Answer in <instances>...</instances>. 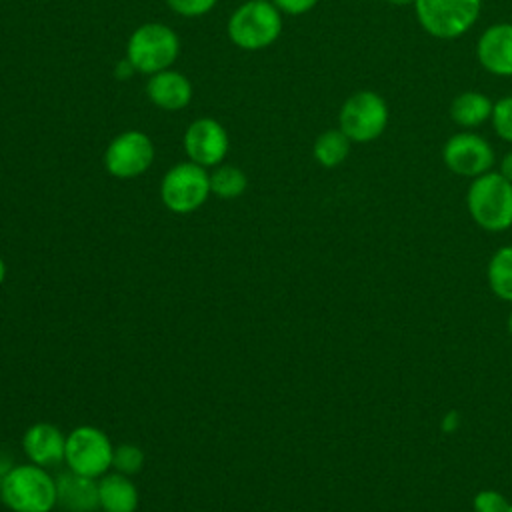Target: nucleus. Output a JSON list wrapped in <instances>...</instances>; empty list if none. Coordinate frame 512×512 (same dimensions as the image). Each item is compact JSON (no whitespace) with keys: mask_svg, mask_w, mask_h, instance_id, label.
Masks as SVG:
<instances>
[{"mask_svg":"<svg viewBox=\"0 0 512 512\" xmlns=\"http://www.w3.org/2000/svg\"><path fill=\"white\" fill-rule=\"evenodd\" d=\"M230 42L248 52H258L272 46L282 32V12L272 0H246L226 22Z\"/></svg>","mask_w":512,"mask_h":512,"instance_id":"f257e3e1","label":"nucleus"},{"mask_svg":"<svg viewBox=\"0 0 512 512\" xmlns=\"http://www.w3.org/2000/svg\"><path fill=\"white\" fill-rule=\"evenodd\" d=\"M466 206L472 220L488 230L502 232L512 226V182L500 172H486L472 178L466 194Z\"/></svg>","mask_w":512,"mask_h":512,"instance_id":"f03ea898","label":"nucleus"},{"mask_svg":"<svg viewBox=\"0 0 512 512\" xmlns=\"http://www.w3.org/2000/svg\"><path fill=\"white\" fill-rule=\"evenodd\" d=\"M180 56V38L168 24L146 22L126 42V60L140 74L152 76L172 68Z\"/></svg>","mask_w":512,"mask_h":512,"instance_id":"7ed1b4c3","label":"nucleus"},{"mask_svg":"<svg viewBox=\"0 0 512 512\" xmlns=\"http://www.w3.org/2000/svg\"><path fill=\"white\" fill-rule=\"evenodd\" d=\"M0 498L12 512H50L56 506V480L42 466H14L4 474Z\"/></svg>","mask_w":512,"mask_h":512,"instance_id":"20e7f679","label":"nucleus"},{"mask_svg":"<svg viewBox=\"0 0 512 512\" xmlns=\"http://www.w3.org/2000/svg\"><path fill=\"white\" fill-rule=\"evenodd\" d=\"M412 6L424 32L440 40H454L476 24L482 0H414Z\"/></svg>","mask_w":512,"mask_h":512,"instance_id":"39448f33","label":"nucleus"},{"mask_svg":"<svg viewBox=\"0 0 512 512\" xmlns=\"http://www.w3.org/2000/svg\"><path fill=\"white\" fill-rule=\"evenodd\" d=\"M210 194V174L190 160L174 164L160 182V200L174 214L198 210Z\"/></svg>","mask_w":512,"mask_h":512,"instance_id":"423d86ee","label":"nucleus"},{"mask_svg":"<svg viewBox=\"0 0 512 512\" xmlns=\"http://www.w3.org/2000/svg\"><path fill=\"white\" fill-rule=\"evenodd\" d=\"M388 126V104L372 90L350 94L338 112V128L352 142H372L384 134Z\"/></svg>","mask_w":512,"mask_h":512,"instance_id":"0eeeda50","label":"nucleus"},{"mask_svg":"<svg viewBox=\"0 0 512 512\" xmlns=\"http://www.w3.org/2000/svg\"><path fill=\"white\" fill-rule=\"evenodd\" d=\"M114 446L110 438L94 426H78L66 436L64 462L72 472L100 478L112 468Z\"/></svg>","mask_w":512,"mask_h":512,"instance_id":"6e6552de","label":"nucleus"},{"mask_svg":"<svg viewBox=\"0 0 512 512\" xmlns=\"http://www.w3.org/2000/svg\"><path fill=\"white\" fill-rule=\"evenodd\" d=\"M102 160L110 176L132 180L142 176L152 166L154 142L142 130H124L108 142Z\"/></svg>","mask_w":512,"mask_h":512,"instance_id":"1a4fd4ad","label":"nucleus"},{"mask_svg":"<svg viewBox=\"0 0 512 512\" xmlns=\"http://www.w3.org/2000/svg\"><path fill=\"white\" fill-rule=\"evenodd\" d=\"M442 160L450 172L476 178L490 172L494 164V150L480 134L462 130L444 142Z\"/></svg>","mask_w":512,"mask_h":512,"instance_id":"9d476101","label":"nucleus"},{"mask_svg":"<svg viewBox=\"0 0 512 512\" xmlns=\"http://www.w3.org/2000/svg\"><path fill=\"white\" fill-rule=\"evenodd\" d=\"M182 144L188 160L204 168H216L218 164H222L230 150V138L226 128L210 116L192 120L184 130Z\"/></svg>","mask_w":512,"mask_h":512,"instance_id":"9b49d317","label":"nucleus"},{"mask_svg":"<svg viewBox=\"0 0 512 512\" xmlns=\"http://www.w3.org/2000/svg\"><path fill=\"white\" fill-rule=\"evenodd\" d=\"M476 58L494 76H512V24L488 26L476 42Z\"/></svg>","mask_w":512,"mask_h":512,"instance_id":"f8f14e48","label":"nucleus"},{"mask_svg":"<svg viewBox=\"0 0 512 512\" xmlns=\"http://www.w3.org/2000/svg\"><path fill=\"white\" fill-rule=\"evenodd\" d=\"M192 94L194 90L188 76H184L178 70L168 68L148 76L146 96L160 110H166V112L184 110L190 104Z\"/></svg>","mask_w":512,"mask_h":512,"instance_id":"ddd939ff","label":"nucleus"},{"mask_svg":"<svg viewBox=\"0 0 512 512\" xmlns=\"http://www.w3.org/2000/svg\"><path fill=\"white\" fill-rule=\"evenodd\" d=\"M22 448L32 464L42 468L56 466L64 460L66 436L54 424L38 422L24 432Z\"/></svg>","mask_w":512,"mask_h":512,"instance_id":"4468645a","label":"nucleus"},{"mask_svg":"<svg viewBox=\"0 0 512 512\" xmlns=\"http://www.w3.org/2000/svg\"><path fill=\"white\" fill-rule=\"evenodd\" d=\"M56 506L64 512H94L100 508L96 478L62 472L56 478Z\"/></svg>","mask_w":512,"mask_h":512,"instance_id":"2eb2a0df","label":"nucleus"},{"mask_svg":"<svg viewBox=\"0 0 512 512\" xmlns=\"http://www.w3.org/2000/svg\"><path fill=\"white\" fill-rule=\"evenodd\" d=\"M98 498L104 512H134L138 508V490L122 472L100 476Z\"/></svg>","mask_w":512,"mask_h":512,"instance_id":"dca6fc26","label":"nucleus"},{"mask_svg":"<svg viewBox=\"0 0 512 512\" xmlns=\"http://www.w3.org/2000/svg\"><path fill=\"white\" fill-rule=\"evenodd\" d=\"M492 108L494 102L486 94L466 90L454 96V100L450 102V118L456 126L470 130L484 124L492 116Z\"/></svg>","mask_w":512,"mask_h":512,"instance_id":"f3484780","label":"nucleus"},{"mask_svg":"<svg viewBox=\"0 0 512 512\" xmlns=\"http://www.w3.org/2000/svg\"><path fill=\"white\" fill-rule=\"evenodd\" d=\"M350 146L352 140L340 128H330L316 136L312 144V156L320 166L336 168L348 158Z\"/></svg>","mask_w":512,"mask_h":512,"instance_id":"a211bd4d","label":"nucleus"},{"mask_svg":"<svg viewBox=\"0 0 512 512\" xmlns=\"http://www.w3.org/2000/svg\"><path fill=\"white\" fill-rule=\"evenodd\" d=\"M490 290L506 302H512V246L498 248L488 262Z\"/></svg>","mask_w":512,"mask_h":512,"instance_id":"6ab92c4d","label":"nucleus"},{"mask_svg":"<svg viewBox=\"0 0 512 512\" xmlns=\"http://www.w3.org/2000/svg\"><path fill=\"white\" fill-rule=\"evenodd\" d=\"M248 188V178L244 170L232 164H218L214 172L210 174V192L216 194L218 198L232 200L238 198L246 192Z\"/></svg>","mask_w":512,"mask_h":512,"instance_id":"aec40b11","label":"nucleus"},{"mask_svg":"<svg viewBox=\"0 0 512 512\" xmlns=\"http://www.w3.org/2000/svg\"><path fill=\"white\" fill-rule=\"evenodd\" d=\"M142 464H144V452L138 446H134V444H120L118 448H114L112 468L116 472L132 476V474L140 472Z\"/></svg>","mask_w":512,"mask_h":512,"instance_id":"412c9836","label":"nucleus"},{"mask_svg":"<svg viewBox=\"0 0 512 512\" xmlns=\"http://www.w3.org/2000/svg\"><path fill=\"white\" fill-rule=\"evenodd\" d=\"M490 120H492L494 132L502 140L512 144V96H504V98L494 102Z\"/></svg>","mask_w":512,"mask_h":512,"instance_id":"4be33fe9","label":"nucleus"},{"mask_svg":"<svg viewBox=\"0 0 512 512\" xmlns=\"http://www.w3.org/2000/svg\"><path fill=\"white\" fill-rule=\"evenodd\" d=\"M216 4L218 0H166V6L184 18H200L208 14Z\"/></svg>","mask_w":512,"mask_h":512,"instance_id":"5701e85b","label":"nucleus"},{"mask_svg":"<svg viewBox=\"0 0 512 512\" xmlns=\"http://www.w3.org/2000/svg\"><path fill=\"white\" fill-rule=\"evenodd\" d=\"M508 506L510 502L496 490H480L472 500L474 512H508Z\"/></svg>","mask_w":512,"mask_h":512,"instance_id":"b1692460","label":"nucleus"},{"mask_svg":"<svg viewBox=\"0 0 512 512\" xmlns=\"http://www.w3.org/2000/svg\"><path fill=\"white\" fill-rule=\"evenodd\" d=\"M272 4H274L282 14L300 16V14L310 12V10L318 4V0H272Z\"/></svg>","mask_w":512,"mask_h":512,"instance_id":"393cba45","label":"nucleus"},{"mask_svg":"<svg viewBox=\"0 0 512 512\" xmlns=\"http://www.w3.org/2000/svg\"><path fill=\"white\" fill-rule=\"evenodd\" d=\"M134 74H136V70L132 68V64H130L126 58L120 60V62H116V66H114V76H116L118 80H130Z\"/></svg>","mask_w":512,"mask_h":512,"instance_id":"a878e982","label":"nucleus"},{"mask_svg":"<svg viewBox=\"0 0 512 512\" xmlns=\"http://www.w3.org/2000/svg\"><path fill=\"white\" fill-rule=\"evenodd\" d=\"M508 182H512V150L506 152L500 160V170H498Z\"/></svg>","mask_w":512,"mask_h":512,"instance_id":"bb28decb","label":"nucleus"},{"mask_svg":"<svg viewBox=\"0 0 512 512\" xmlns=\"http://www.w3.org/2000/svg\"><path fill=\"white\" fill-rule=\"evenodd\" d=\"M388 4H394V6H408V4H414V0H384Z\"/></svg>","mask_w":512,"mask_h":512,"instance_id":"cd10ccee","label":"nucleus"},{"mask_svg":"<svg viewBox=\"0 0 512 512\" xmlns=\"http://www.w3.org/2000/svg\"><path fill=\"white\" fill-rule=\"evenodd\" d=\"M4 278H6V264H4V260L0 258V286H2Z\"/></svg>","mask_w":512,"mask_h":512,"instance_id":"c85d7f7f","label":"nucleus"},{"mask_svg":"<svg viewBox=\"0 0 512 512\" xmlns=\"http://www.w3.org/2000/svg\"><path fill=\"white\" fill-rule=\"evenodd\" d=\"M508 330H510V336H512V312H510V316H508Z\"/></svg>","mask_w":512,"mask_h":512,"instance_id":"c756f323","label":"nucleus"},{"mask_svg":"<svg viewBox=\"0 0 512 512\" xmlns=\"http://www.w3.org/2000/svg\"><path fill=\"white\" fill-rule=\"evenodd\" d=\"M4 474H6V472H2V470H0V492H2V480H4Z\"/></svg>","mask_w":512,"mask_h":512,"instance_id":"7c9ffc66","label":"nucleus"},{"mask_svg":"<svg viewBox=\"0 0 512 512\" xmlns=\"http://www.w3.org/2000/svg\"><path fill=\"white\" fill-rule=\"evenodd\" d=\"M508 512H512V504H510V506H508Z\"/></svg>","mask_w":512,"mask_h":512,"instance_id":"2f4dec72","label":"nucleus"}]
</instances>
